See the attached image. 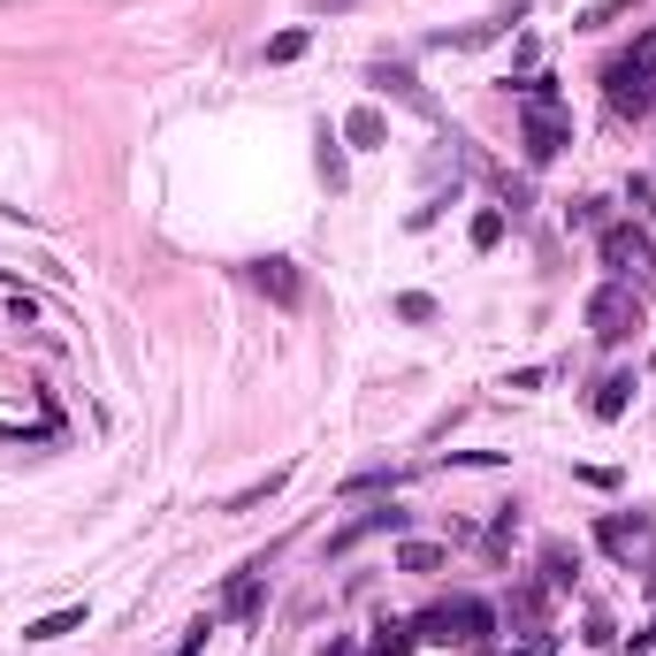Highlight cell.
I'll return each instance as SVG.
<instances>
[{
    "instance_id": "6da1fadb",
    "label": "cell",
    "mask_w": 656,
    "mask_h": 656,
    "mask_svg": "<svg viewBox=\"0 0 656 656\" xmlns=\"http://www.w3.org/2000/svg\"><path fill=\"white\" fill-rule=\"evenodd\" d=\"M588 328H596V343H626V336L642 328V298H634L626 283H603V291L588 298Z\"/></svg>"
},
{
    "instance_id": "7a4b0ae2",
    "label": "cell",
    "mask_w": 656,
    "mask_h": 656,
    "mask_svg": "<svg viewBox=\"0 0 656 656\" xmlns=\"http://www.w3.org/2000/svg\"><path fill=\"white\" fill-rule=\"evenodd\" d=\"M565 138H573L565 108H527V123H519V154H527V168H550L557 154H565Z\"/></svg>"
},
{
    "instance_id": "3957f363",
    "label": "cell",
    "mask_w": 656,
    "mask_h": 656,
    "mask_svg": "<svg viewBox=\"0 0 656 656\" xmlns=\"http://www.w3.org/2000/svg\"><path fill=\"white\" fill-rule=\"evenodd\" d=\"M366 84H374L382 100H397V108H412V115H428V123L443 115V108H436V92H428V84H420V77H412L405 61H374V69H366Z\"/></svg>"
},
{
    "instance_id": "277c9868",
    "label": "cell",
    "mask_w": 656,
    "mask_h": 656,
    "mask_svg": "<svg viewBox=\"0 0 656 656\" xmlns=\"http://www.w3.org/2000/svg\"><path fill=\"white\" fill-rule=\"evenodd\" d=\"M603 268H611V283L642 275V268H649V237H642V229H626V222H619V229H603Z\"/></svg>"
},
{
    "instance_id": "5b68a950",
    "label": "cell",
    "mask_w": 656,
    "mask_h": 656,
    "mask_svg": "<svg viewBox=\"0 0 656 656\" xmlns=\"http://www.w3.org/2000/svg\"><path fill=\"white\" fill-rule=\"evenodd\" d=\"M252 283H260L275 306H298V298H306V283H298V268H291V260H252Z\"/></svg>"
},
{
    "instance_id": "8992f818",
    "label": "cell",
    "mask_w": 656,
    "mask_h": 656,
    "mask_svg": "<svg viewBox=\"0 0 656 656\" xmlns=\"http://www.w3.org/2000/svg\"><path fill=\"white\" fill-rule=\"evenodd\" d=\"M366 534H405V511H397V504H374V511H359V519L336 534V550H351V542H366Z\"/></svg>"
},
{
    "instance_id": "52a82bcc",
    "label": "cell",
    "mask_w": 656,
    "mask_h": 656,
    "mask_svg": "<svg viewBox=\"0 0 656 656\" xmlns=\"http://www.w3.org/2000/svg\"><path fill=\"white\" fill-rule=\"evenodd\" d=\"M412 642H436V649H459L466 634H459V611L451 603H436V611H420L412 619Z\"/></svg>"
},
{
    "instance_id": "ba28073f",
    "label": "cell",
    "mask_w": 656,
    "mask_h": 656,
    "mask_svg": "<svg viewBox=\"0 0 656 656\" xmlns=\"http://www.w3.org/2000/svg\"><path fill=\"white\" fill-rule=\"evenodd\" d=\"M626 405H634V374H603V382H596V397H588V412H596V420H619Z\"/></svg>"
},
{
    "instance_id": "9c48e42d",
    "label": "cell",
    "mask_w": 656,
    "mask_h": 656,
    "mask_svg": "<svg viewBox=\"0 0 656 656\" xmlns=\"http://www.w3.org/2000/svg\"><path fill=\"white\" fill-rule=\"evenodd\" d=\"M260 580H268V557H252V565L229 580V619H252V611H260Z\"/></svg>"
},
{
    "instance_id": "30bf717a",
    "label": "cell",
    "mask_w": 656,
    "mask_h": 656,
    "mask_svg": "<svg viewBox=\"0 0 656 656\" xmlns=\"http://www.w3.org/2000/svg\"><path fill=\"white\" fill-rule=\"evenodd\" d=\"M77 626H84V603H61V611L31 619V626H23V642H61V634H77Z\"/></svg>"
},
{
    "instance_id": "8fae6325",
    "label": "cell",
    "mask_w": 656,
    "mask_h": 656,
    "mask_svg": "<svg viewBox=\"0 0 656 656\" xmlns=\"http://www.w3.org/2000/svg\"><path fill=\"white\" fill-rule=\"evenodd\" d=\"M573 573H580V557H573L565 542H550V550H542V588H550V596H565V588H573Z\"/></svg>"
},
{
    "instance_id": "7c38bea8",
    "label": "cell",
    "mask_w": 656,
    "mask_h": 656,
    "mask_svg": "<svg viewBox=\"0 0 656 656\" xmlns=\"http://www.w3.org/2000/svg\"><path fill=\"white\" fill-rule=\"evenodd\" d=\"M451 611H459V634H466V642H489V634H496V611L482 603V596H459Z\"/></svg>"
},
{
    "instance_id": "4fadbf2b",
    "label": "cell",
    "mask_w": 656,
    "mask_h": 656,
    "mask_svg": "<svg viewBox=\"0 0 656 656\" xmlns=\"http://www.w3.org/2000/svg\"><path fill=\"white\" fill-rule=\"evenodd\" d=\"M343 138H351V146H382V138H389L382 108H351V115H343Z\"/></svg>"
},
{
    "instance_id": "5bb4252c",
    "label": "cell",
    "mask_w": 656,
    "mask_h": 656,
    "mask_svg": "<svg viewBox=\"0 0 656 656\" xmlns=\"http://www.w3.org/2000/svg\"><path fill=\"white\" fill-rule=\"evenodd\" d=\"M596 542H603V550H611V557H626V550H634V542H642V519H626V511H611V519H603V527H596Z\"/></svg>"
},
{
    "instance_id": "9a60e30c",
    "label": "cell",
    "mask_w": 656,
    "mask_h": 656,
    "mask_svg": "<svg viewBox=\"0 0 656 656\" xmlns=\"http://www.w3.org/2000/svg\"><path fill=\"white\" fill-rule=\"evenodd\" d=\"M283 482H291V466H275V474H268V482H252V489H245V496H229V504H222V511H260V504H268V496L283 489Z\"/></svg>"
},
{
    "instance_id": "2e32d148",
    "label": "cell",
    "mask_w": 656,
    "mask_h": 656,
    "mask_svg": "<svg viewBox=\"0 0 656 656\" xmlns=\"http://www.w3.org/2000/svg\"><path fill=\"white\" fill-rule=\"evenodd\" d=\"M436 565H443L436 542H397V573H436Z\"/></svg>"
},
{
    "instance_id": "e0dca14e",
    "label": "cell",
    "mask_w": 656,
    "mask_h": 656,
    "mask_svg": "<svg viewBox=\"0 0 656 656\" xmlns=\"http://www.w3.org/2000/svg\"><path fill=\"white\" fill-rule=\"evenodd\" d=\"M382 489H397V474H389V466H366V474H351V482H343V496H382Z\"/></svg>"
},
{
    "instance_id": "ac0fdd59",
    "label": "cell",
    "mask_w": 656,
    "mask_h": 656,
    "mask_svg": "<svg viewBox=\"0 0 656 656\" xmlns=\"http://www.w3.org/2000/svg\"><path fill=\"white\" fill-rule=\"evenodd\" d=\"M626 8H634V0H596V8H580L573 23H580V31H603V23H619Z\"/></svg>"
},
{
    "instance_id": "d6986e66",
    "label": "cell",
    "mask_w": 656,
    "mask_h": 656,
    "mask_svg": "<svg viewBox=\"0 0 656 656\" xmlns=\"http://www.w3.org/2000/svg\"><path fill=\"white\" fill-rule=\"evenodd\" d=\"M496 245H504V214H474V252H496Z\"/></svg>"
},
{
    "instance_id": "ffe728a7",
    "label": "cell",
    "mask_w": 656,
    "mask_h": 656,
    "mask_svg": "<svg viewBox=\"0 0 656 656\" xmlns=\"http://www.w3.org/2000/svg\"><path fill=\"white\" fill-rule=\"evenodd\" d=\"M626 69H634V77H656V23L642 31V38H634V54H626Z\"/></svg>"
},
{
    "instance_id": "44dd1931",
    "label": "cell",
    "mask_w": 656,
    "mask_h": 656,
    "mask_svg": "<svg viewBox=\"0 0 656 656\" xmlns=\"http://www.w3.org/2000/svg\"><path fill=\"white\" fill-rule=\"evenodd\" d=\"M298 54H306V31H275L268 38V61H298Z\"/></svg>"
},
{
    "instance_id": "7402d4cb",
    "label": "cell",
    "mask_w": 656,
    "mask_h": 656,
    "mask_svg": "<svg viewBox=\"0 0 656 656\" xmlns=\"http://www.w3.org/2000/svg\"><path fill=\"white\" fill-rule=\"evenodd\" d=\"M626 206H634V214H656V176H634V183H626Z\"/></svg>"
},
{
    "instance_id": "603a6c76",
    "label": "cell",
    "mask_w": 656,
    "mask_h": 656,
    "mask_svg": "<svg viewBox=\"0 0 656 656\" xmlns=\"http://www.w3.org/2000/svg\"><path fill=\"white\" fill-rule=\"evenodd\" d=\"M374 656H412V626H382V642H374Z\"/></svg>"
},
{
    "instance_id": "cb8c5ba5",
    "label": "cell",
    "mask_w": 656,
    "mask_h": 656,
    "mask_svg": "<svg viewBox=\"0 0 656 656\" xmlns=\"http://www.w3.org/2000/svg\"><path fill=\"white\" fill-rule=\"evenodd\" d=\"M397 314H405V321H436V298H428V291H405Z\"/></svg>"
},
{
    "instance_id": "d4e9b609",
    "label": "cell",
    "mask_w": 656,
    "mask_h": 656,
    "mask_svg": "<svg viewBox=\"0 0 656 656\" xmlns=\"http://www.w3.org/2000/svg\"><path fill=\"white\" fill-rule=\"evenodd\" d=\"M321 176H328V191H343V154H336V138L321 131Z\"/></svg>"
},
{
    "instance_id": "484cf974",
    "label": "cell",
    "mask_w": 656,
    "mask_h": 656,
    "mask_svg": "<svg viewBox=\"0 0 656 656\" xmlns=\"http://www.w3.org/2000/svg\"><path fill=\"white\" fill-rule=\"evenodd\" d=\"M8 321L31 328V321H38V298H31V291H8Z\"/></svg>"
},
{
    "instance_id": "4316f807",
    "label": "cell",
    "mask_w": 656,
    "mask_h": 656,
    "mask_svg": "<svg viewBox=\"0 0 656 656\" xmlns=\"http://www.w3.org/2000/svg\"><path fill=\"white\" fill-rule=\"evenodd\" d=\"M511 534H519V511L504 504V511H496V519H489V542H511Z\"/></svg>"
},
{
    "instance_id": "83f0119b",
    "label": "cell",
    "mask_w": 656,
    "mask_h": 656,
    "mask_svg": "<svg viewBox=\"0 0 656 656\" xmlns=\"http://www.w3.org/2000/svg\"><path fill=\"white\" fill-rule=\"evenodd\" d=\"M314 8H321V15H343V8H359V0H314Z\"/></svg>"
},
{
    "instance_id": "f1b7e54d",
    "label": "cell",
    "mask_w": 656,
    "mask_h": 656,
    "mask_svg": "<svg viewBox=\"0 0 656 656\" xmlns=\"http://www.w3.org/2000/svg\"><path fill=\"white\" fill-rule=\"evenodd\" d=\"M634 649H656V619H649V626H642V634H634Z\"/></svg>"
},
{
    "instance_id": "f546056e",
    "label": "cell",
    "mask_w": 656,
    "mask_h": 656,
    "mask_svg": "<svg viewBox=\"0 0 656 656\" xmlns=\"http://www.w3.org/2000/svg\"><path fill=\"white\" fill-rule=\"evenodd\" d=\"M0 283H8V291H15V268H0Z\"/></svg>"
},
{
    "instance_id": "4dcf8cb0",
    "label": "cell",
    "mask_w": 656,
    "mask_h": 656,
    "mask_svg": "<svg viewBox=\"0 0 656 656\" xmlns=\"http://www.w3.org/2000/svg\"><path fill=\"white\" fill-rule=\"evenodd\" d=\"M482 656H519V649H482Z\"/></svg>"
},
{
    "instance_id": "1f68e13d",
    "label": "cell",
    "mask_w": 656,
    "mask_h": 656,
    "mask_svg": "<svg viewBox=\"0 0 656 656\" xmlns=\"http://www.w3.org/2000/svg\"><path fill=\"white\" fill-rule=\"evenodd\" d=\"M0 8H8V0H0Z\"/></svg>"
}]
</instances>
